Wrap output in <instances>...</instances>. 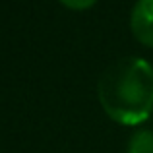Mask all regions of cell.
<instances>
[{
    "instance_id": "obj_1",
    "label": "cell",
    "mask_w": 153,
    "mask_h": 153,
    "mask_svg": "<svg viewBox=\"0 0 153 153\" xmlns=\"http://www.w3.org/2000/svg\"><path fill=\"white\" fill-rule=\"evenodd\" d=\"M97 95L101 107L120 124H140L153 111V66L138 56H126L105 68Z\"/></svg>"
},
{
    "instance_id": "obj_2",
    "label": "cell",
    "mask_w": 153,
    "mask_h": 153,
    "mask_svg": "<svg viewBox=\"0 0 153 153\" xmlns=\"http://www.w3.org/2000/svg\"><path fill=\"white\" fill-rule=\"evenodd\" d=\"M130 27L142 45L153 47V0L136 2L130 16Z\"/></svg>"
},
{
    "instance_id": "obj_3",
    "label": "cell",
    "mask_w": 153,
    "mask_h": 153,
    "mask_svg": "<svg viewBox=\"0 0 153 153\" xmlns=\"http://www.w3.org/2000/svg\"><path fill=\"white\" fill-rule=\"evenodd\" d=\"M128 153H153V132L140 130L130 138Z\"/></svg>"
},
{
    "instance_id": "obj_4",
    "label": "cell",
    "mask_w": 153,
    "mask_h": 153,
    "mask_svg": "<svg viewBox=\"0 0 153 153\" xmlns=\"http://www.w3.org/2000/svg\"><path fill=\"white\" fill-rule=\"evenodd\" d=\"M64 6L72 8V10H85V8L93 6L95 0H60Z\"/></svg>"
}]
</instances>
